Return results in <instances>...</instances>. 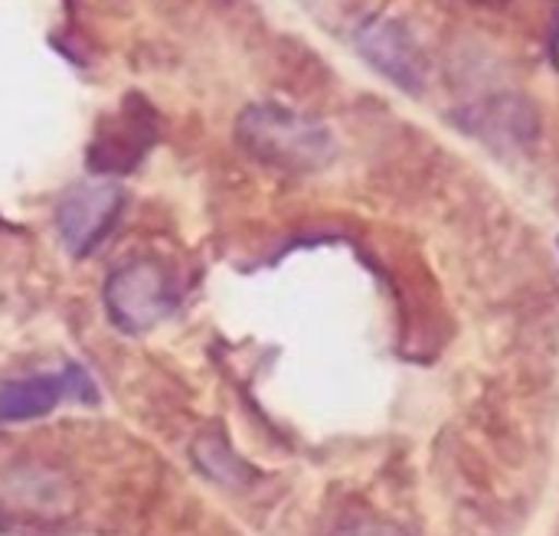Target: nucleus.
I'll use <instances>...</instances> for the list:
<instances>
[{
	"label": "nucleus",
	"instance_id": "nucleus-4",
	"mask_svg": "<svg viewBox=\"0 0 559 536\" xmlns=\"http://www.w3.org/2000/svg\"><path fill=\"white\" fill-rule=\"evenodd\" d=\"M357 52L393 85L406 88V92H419L426 82V56L416 43V36L409 33V26H403L393 16H373L357 29Z\"/></svg>",
	"mask_w": 559,
	"mask_h": 536
},
{
	"label": "nucleus",
	"instance_id": "nucleus-6",
	"mask_svg": "<svg viewBox=\"0 0 559 536\" xmlns=\"http://www.w3.org/2000/svg\"><path fill=\"white\" fill-rule=\"evenodd\" d=\"M66 393L62 377H26L0 383V426L49 416Z\"/></svg>",
	"mask_w": 559,
	"mask_h": 536
},
{
	"label": "nucleus",
	"instance_id": "nucleus-5",
	"mask_svg": "<svg viewBox=\"0 0 559 536\" xmlns=\"http://www.w3.org/2000/svg\"><path fill=\"white\" fill-rule=\"evenodd\" d=\"M151 144H154V115L144 102L131 98L124 102L115 121H105L98 128V138L88 151V167L95 174L134 170V164L147 154Z\"/></svg>",
	"mask_w": 559,
	"mask_h": 536
},
{
	"label": "nucleus",
	"instance_id": "nucleus-1",
	"mask_svg": "<svg viewBox=\"0 0 559 536\" xmlns=\"http://www.w3.org/2000/svg\"><path fill=\"white\" fill-rule=\"evenodd\" d=\"M236 138L246 154L288 174H314L337 157L334 134L321 121L275 102L249 105L236 121Z\"/></svg>",
	"mask_w": 559,
	"mask_h": 536
},
{
	"label": "nucleus",
	"instance_id": "nucleus-2",
	"mask_svg": "<svg viewBox=\"0 0 559 536\" xmlns=\"http://www.w3.org/2000/svg\"><path fill=\"white\" fill-rule=\"evenodd\" d=\"M105 311L121 334H144L160 324L180 301L170 272L154 259H134L105 282Z\"/></svg>",
	"mask_w": 559,
	"mask_h": 536
},
{
	"label": "nucleus",
	"instance_id": "nucleus-3",
	"mask_svg": "<svg viewBox=\"0 0 559 536\" xmlns=\"http://www.w3.org/2000/svg\"><path fill=\"white\" fill-rule=\"evenodd\" d=\"M124 206V193L115 183H82L69 190L56 210V229L66 249L75 259L95 252V246L111 233L118 213Z\"/></svg>",
	"mask_w": 559,
	"mask_h": 536
},
{
	"label": "nucleus",
	"instance_id": "nucleus-8",
	"mask_svg": "<svg viewBox=\"0 0 559 536\" xmlns=\"http://www.w3.org/2000/svg\"><path fill=\"white\" fill-rule=\"evenodd\" d=\"M331 536H406V531L396 527V524H390V521H373V517H367V521H354V524L337 527Z\"/></svg>",
	"mask_w": 559,
	"mask_h": 536
},
{
	"label": "nucleus",
	"instance_id": "nucleus-7",
	"mask_svg": "<svg viewBox=\"0 0 559 536\" xmlns=\"http://www.w3.org/2000/svg\"><path fill=\"white\" fill-rule=\"evenodd\" d=\"M193 462L200 465V472L219 485H242L249 478L246 462L229 449V442L219 432H206L193 442Z\"/></svg>",
	"mask_w": 559,
	"mask_h": 536
}]
</instances>
